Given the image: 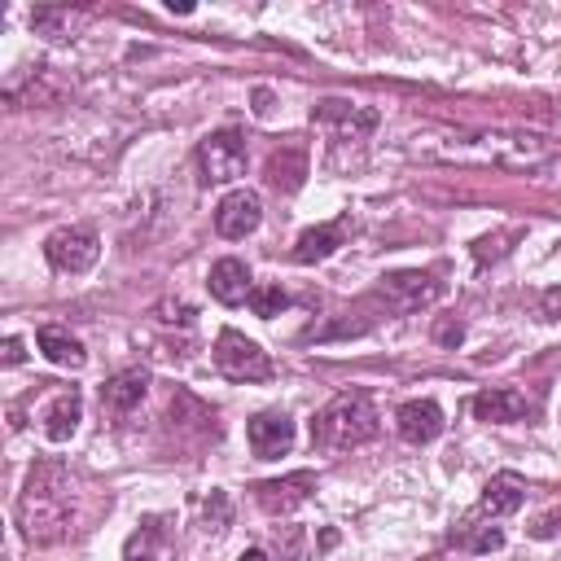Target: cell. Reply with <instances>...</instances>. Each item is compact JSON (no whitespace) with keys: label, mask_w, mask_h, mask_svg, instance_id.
<instances>
[{"label":"cell","mask_w":561,"mask_h":561,"mask_svg":"<svg viewBox=\"0 0 561 561\" xmlns=\"http://www.w3.org/2000/svg\"><path fill=\"white\" fill-rule=\"evenodd\" d=\"M18 526L31 543H57L75 526V495L70 478L57 460H44L31 469L22 495H18Z\"/></svg>","instance_id":"6da1fadb"},{"label":"cell","mask_w":561,"mask_h":561,"mask_svg":"<svg viewBox=\"0 0 561 561\" xmlns=\"http://www.w3.org/2000/svg\"><path fill=\"white\" fill-rule=\"evenodd\" d=\"M381 430V416H377V403L364 394V390H346L337 399H329L316 416H311V443L320 451H346V447H359L368 438H377Z\"/></svg>","instance_id":"7a4b0ae2"},{"label":"cell","mask_w":561,"mask_h":561,"mask_svg":"<svg viewBox=\"0 0 561 561\" xmlns=\"http://www.w3.org/2000/svg\"><path fill=\"white\" fill-rule=\"evenodd\" d=\"M210 359H215V368H219L228 381H267V377H272L267 351H263L259 342H250L245 333H237V329H224V333L215 337Z\"/></svg>","instance_id":"3957f363"},{"label":"cell","mask_w":561,"mask_h":561,"mask_svg":"<svg viewBox=\"0 0 561 561\" xmlns=\"http://www.w3.org/2000/svg\"><path fill=\"white\" fill-rule=\"evenodd\" d=\"M197 171H202V184H228V180L245 175V136L232 127L210 131L197 145Z\"/></svg>","instance_id":"277c9868"},{"label":"cell","mask_w":561,"mask_h":561,"mask_svg":"<svg viewBox=\"0 0 561 561\" xmlns=\"http://www.w3.org/2000/svg\"><path fill=\"white\" fill-rule=\"evenodd\" d=\"M44 254H48V263H53L57 272L79 276V272H88V267L96 263L101 241H96V232H92V228H57V232H48Z\"/></svg>","instance_id":"5b68a950"},{"label":"cell","mask_w":561,"mask_h":561,"mask_svg":"<svg viewBox=\"0 0 561 561\" xmlns=\"http://www.w3.org/2000/svg\"><path fill=\"white\" fill-rule=\"evenodd\" d=\"M377 294H381L386 307H394V311H421V307H430V302L443 294V285H438L430 272H390V276H381Z\"/></svg>","instance_id":"8992f818"},{"label":"cell","mask_w":561,"mask_h":561,"mask_svg":"<svg viewBox=\"0 0 561 561\" xmlns=\"http://www.w3.org/2000/svg\"><path fill=\"white\" fill-rule=\"evenodd\" d=\"M259 219H263V202H259V193H250V188H232V193L215 206V228H219V237H228V241L250 237V232L259 228Z\"/></svg>","instance_id":"52a82bcc"},{"label":"cell","mask_w":561,"mask_h":561,"mask_svg":"<svg viewBox=\"0 0 561 561\" xmlns=\"http://www.w3.org/2000/svg\"><path fill=\"white\" fill-rule=\"evenodd\" d=\"M316 127H324L333 140H364L373 127H377V114L373 110H359L351 101H324L316 114H311Z\"/></svg>","instance_id":"ba28073f"},{"label":"cell","mask_w":561,"mask_h":561,"mask_svg":"<svg viewBox=\"0 0 561 561\" xmlns=\"http://www.w3.org/2000/svg\"><path fill=\"white\" fill-rule=\"evenodd\" d=\"M245 443H250V451L263 456V460L285 456V451L294 447V421H289L285 412H259V416H250V425H245Z\"/></svg>","instance_id":"9c48e42d"},{"label":"cell","mask_w":561,"mask_h":561,"mask_svg":"<svg viewBox=\"0 0 561 561\" xmlns=\"http://www.w3.org/2000/svg\"><path fill=\"white\" fill-rule=\"evenodd\" d=\"M394 425L403 434V443H434L443 434V408L434 399H408L399 412H394Z\"/></svg>","instance_id":"30bf717a"},{"label":"cell","mask_w":561,"mask_h":561,"mask_svg":"<svg viewBox=\"0 0 561 561\" xmlns=\"http://www.w3.org/2000/svg\"><path fill=\"white\" fill-rule=\"evenodd\" d=\"M123 561H175V539H171L167 522L162 517H145L131 530V539L123 548Z\"/></svg>","instance_id":"8fae6325"},{"label":"cell","mask_w":561,"mask_h":561,"mask_svg":"<svg viewBox=\"0 0 561 561\" xmlns=\"http://www.w3.org/2000/svg\"><path fill=\"white\" fill-rule=\"evenodd\" d=\"M259 491V504L267 508V513H294L311 491H316V473H307V469H298V473H289V478H272V482H259L254 486Z\"/></svg>","instance_id":"7c38bea8"},{"label":"cell","mask_w":561,"mask_h":561,"mask_svg":"<svg viewBox=\"0 0 561 561\" xmlns=\"http://www.w3.org/2000/svg\"><path fill=\"white\" fill-rule=\"evenodd\" d=\"M210 298L215 302H224V307H237V302H250V294H254V285H250V267L241 263V259H219L215 267H210Z\"/></svg>","instance_id":"4fadbf2b"},{"label":"cell","mask_w":561,"mask_h":561,"mask_svg":"<svg viewBox=\"0 0 561 561\" xmlns=\"http://www.w3.org/2000/svg\"><path fill=\"white\" fill-rule=\"evenodd\" d=\"M145 390H149V373L145 368H123L101 386V403L114 408V412H131L145 399Z\"/></svg>","instance_id":"5bb4252c"},{"label":"cell","mask_w":561,"mask_h":561,"mask_svg":"<svg viewBox=\"0 0 561 561\" xmlns=\"http://www.w3.org/2000/svg\"><path fill=\"white\" fill-rule=\"evenodd\" d=\"M473 416L491 421V425L522 421L526 416V394H517V390H482V394H473Z\"/></svg>","instance_id":"9a60e30c"},{"label":"cell","mask_w":561,"mask_h":561,"mask_svg":"<svg viewBox=\"0 0 561 561\" xmlns=\"http://www.w3.org/2000/svg\"><path fill=\"white\" fill-rule=\"evenodd\" d=\"M522 500H526V482H522L517 473H495V478L482 486V508H486L491 517H508V513H517Z\"/></svg>","instance_id":"2e32d148"},{"label":"cell","mask_w":561,"mask_h":561,"mask_svg":"<svg viewBox=\"0 0 561 561\" xmlns=\"http://www.w3.org/2000/svg\"><path fill=\"white\" fill-rule=\"evenodd\" d=\"M342 232H346V219L307 228V232L298 237V245H294V263H320V259H329V254L342 245Z\"/></svg>","instance_id":"e0dca14e"},{"label":"cell","mask_w":561,"mask_h":561,"mask_svg":"<svg viewBox=\"0 0 561 561\" xmlns=\"http://www.w3.org/2000/svg\"><path fill=\"white\" fill-rule=\"evenodd\" d=\"M79 416H83L79 394H75V390L57 394V399L48 403V412H44V434H48V443H66V438L79 430Z\"/></svg>","instance_id":"ac0fdd59"},{"label":"cell","mask_w":561,"mask_h":561,"mask_svg":"<svg viewBox=\"0 0 561 561\" xmlns=\"http://www.w3.org/2000/svg\"><path fill=\"white\" fill-rule=\"evenodd\" d=\"M302 175H307V153L302 149H280V153L267 158V184L272 188L294 193V188H302Z\"/></svg>","instance_id":"d6986e66"},{"label":"cell","mask_w":561,"mask_h":561,"mask_svg":"<svg viewBox=\"0 0 561 561\" xmlns=\"http://www.w3.org/2000/svg\"><path fill=\"white\" fill-rule=\"evenodd\" d=\"M35 346L53 359V364H61V368H83V346L70 337V333H61V329H39L35 333Z\"/></svg>","instance_id":"ffe728a7"},{"label":"cell","mask_w":561,"mask_h":561,"mask_svg":"<svg viewBox=\"0 0 561 561\" xmlns=\"http://www.w3.org/2000/svg\"><path fill=\"white\" fill-rule=\"evenodd\" d=\"M289 307V294L280 289V285H254V294H250V311L259 316V320H272V316H280Z\"/></svg>","instance_id":"44dd1931"},{"label":"cell","mask_w":561,"mask_h":561,"mask_svg":"<svg viewBox=\"0 0 561 561\" xmlns=\"http://www.w3.org/2000/svg\"><path fill=\"white\" fill-rule=\"evenodd\" d=\"M276 548H280L285 561H307V557H311V552H307V535H302L298 526H280V530H276Z\"/></svg>","instance_id":"7402d4cb"},{"label":"cell","mask_w":561,"mask_h":561,"mask_svg":"<svg viewBox=\"0 0 561 561\" xmlns=\"http://www.w3.org/2000/svg\"><path fill=\"white\" fill-rule=\"evenodd\" d=\"M202 513H206V526H210V530H224V526H228V513H232V508H228V495H224V491H210L206 504H202Z\"/></svg>","instance_id":"603a6c76"},{"label":"cell","mask_w":561,"mask_h":561,"mask_svg":"<svg viewBox=\"0 0 561 561\" xmlns=\"http://www.w3.org/2000/svg\"><path fill=\"white\" fill-rule=\"evenodd\" d=\"M469 548H473V552H495V548H504V530H500V526H478V530L469 535Z\"/></svg>","instance_id":"cb8c5ba5"},{"label":"cell","mask_w":561,"mask_h":561,"mask_svg":"<svg viewBox=\"0 0 561 561\" xmlns=\"http://www.w3.org/2000/svg\"><path fill=\"white\" fill-rule=\"evenodd\" d=\"M513 237H517V232H504V237H482V241L473 245V259H478V263H486V259H500V254L508 250L504 241H513Z\"/></svg>","instance_id":"d4e9b609"},{"label":"cell","mask_w":561,"mask_h":561,"mask_svg":"<svg viewBox=\"0 0 561 561\" xmlns=\"http://www.w3.org/2000/svg\"><path fill=\"white\" fill-rule=\"evenodd\" d=\"M434 337H438L443 346H460V337H465V324H460V320H443V324H434Z\"/></svg>","instance_id":"484cf974"},{"label":"cell","mask_w":561,"mask_h":561,"mask_svg":"<svg viewBox=\"0 0 561 561\" xmlns=\"http://www.w3.org/2000/svg\"><path fill=\"white\" fill-rule=\"evenodd\" d=\"M557 530H561V513H548V517H539V522L530 526L535 539H548V535H557Z\"/></svg>","instance_id":"4316f807"},{"label":"cell","mask_w":561,"mask_h":561,"mask_svg":"<svg viewBox=\"0 0 561 561\" xmlns=\"http://www.w3.org/2000/svg\"><path fill=\"white\" fill-rule=\"evenodd\" d=\"M543 311H548V316H552V320H561V285H557V289H548V294H543Z\"/></svg>","instance_id":"83f0119b"},{"label":"cell","mask_w":561,"mask_h":561,"mask_svg":"<svg viewBox=\"0 0 561 561\" xmlns=\"http://www.w3.org/2000/svg\"><path fill=\"white\" fill-rule=\"evenodd\" d=\"M22 359V342L18 337H4V364H18Z\"/></svg>","instance_id":"f1b7e54d"},{"label":"cell","mask_w":561,"mask_h":561,"mask_svg":"<svg viewBox=\"0 0 561 561\" xmlns=\"http://www.w3.org/2000/svg\"><path fill=\"white\" fill-rule=\"evenodd\" d=\"M237 561H272V557H267V552H263V548H245V552H241V557H237Z\"/></svg>","instance_id":"f546056e"}]
</instances>
